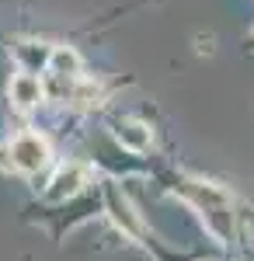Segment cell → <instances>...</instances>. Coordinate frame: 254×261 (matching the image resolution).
I'll list each match as a JSON object with an SVG mask.
<instances>
[{"label":"cell","instance_id":"5b68a950","mask_svg":"<svg viewBox=\"0 0 254 261\" xmlns=\"http://www.w3.org/2000/svg\"><path fill=\"white\" fill-rule=\"evenodd\" d=\"M115 140L122 143L125 150L143 153V150H150V143H154V129H150L146 122H139V119H122V122H115Z\"/></svg>","mask_w":254,"mask_h":261},{"label":"cell","instance_id":"3957f363","mask_svg":"<svg viewBox=\"0 0 254 261\" xmlns=\"http://www.w3.org/2000/svg\"><path fill=\"white\" fill-rule=\"evenodd\" d=\"M84 185H87V167L84 164H63L53 181H49V188H45V202H70L73 195L84 192Z\"/></svg>","mask_w":254,"mask_h":261},{"label":"cell","instance_id":"8992f818","mask_svg":"<svg viewBox=\"0 0 254 261\" xmlns=\"http://www.w3.org/2000/svg\"><path fill=\"white\" fill-rule=\"evenodd\" d=\"M42 81L32 73V70H24V73H18L14 81H11V101H14V108H21V112H28V108H35L42 101Z\"/></svg>","mask_w":254,"mask_h":261},{"label":"cell","instance_id":"277c9868","mask_svg":"<svg viewBox=\"0 0 254 261\" xmlns=\"http://www.w3.org/2000/svg\"><path fill=\"white\" fill-rule=\"evenodd\" d=\"M105 205H108V216L115 223L118 230L125 233V237H133V241H143V220L136 216V209L129 205V199L118 192L115 185L105 192Z\"/></svg>","mask_w":254,"mask_h":261},{"label":"cell","instance_id":"6da1fadb","mask_svg":"<svg viewBox=\"0 0 254 261\" xmlns=\"http://www.w3.org/2000/svg\"><path fill=\"white\" fill-rule=\"evenodd\" d=\"M185 195H188L192 205L202 213L206 226H209L216 237L226 244V237H230V223H234L230 195H226L219 185H209V181H188V185H185Z\"/></svg>","mask_w":254,"mask_h":261},{"label":"cell","instance_id":"9c48e42d","mask_svg":"<svg viewBox=\"0 0 254 261\" xmlns=\"http://www.w3.org/2000/svg\"><path fill=\"white\" fill-rule=\"evenodd\" d=\"M98 84H91V81H84L77 87V91H73V105H77V108H87V105H98Z\"/></svg>","mask_w":254,"mask_h":261},{"label":"cell","instance_id":"52a82bcc","mask_svg":"<svg viewBox=\"0 0 254 261\" xmlns=\"http://www.w3.org/2000/svg\"><path fill=\"white\" fill-rule=\"evenodd\" d=\"M49 70L56 73L59 81H77L80 77V53L73 45H56L49 53Z\"/></svg>","mask_w":254,"mask_h":261},{"label":"cell","instance_id":"7a4b0ae2","mask_svg":"<svg viewBox=\"0 0 254 261\" xmlns=\"http://www.w3.org/2000/svg\"><path fill=\"white\" fill-rule=\"evenodd\" d=\"M11 164L21 174H39L49 164V143L42 140L39 133H18L11 140Z\"/></svg>","mask_w":254,"mask_h":261},{"label":"cell","instance_id":"ba28073f","mask_svg":"<svg viewBox=\"0 0 254 261\" xmlns=\"http://www.w3.org/2000/svg\"><path fill=\"white\" fill-rule=\"evenodd\" d=\"M49 45H42V42H21L14 45V56L24 70H39V66H49Z\"/></svg>","mask_w":254,"mask_h":261}]
</instances>
